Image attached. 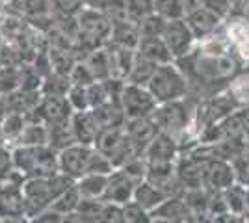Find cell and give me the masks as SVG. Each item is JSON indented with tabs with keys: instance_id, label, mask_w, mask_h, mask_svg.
<instances>
[{
	"instance_id": "cell-1",
	"label": "cell",
	"mask_w": 249,
	"mask_h": 223,
	"mask_svg": "<svg viewBox=\"0 0 249 223\" xmlns=\"http://www.w3.org/2000/svg\"><path fill=\"white\" fill-rule=\"evenodd\" d=\"M76 181L69 177L67 173L58 171L51 177H28L22 182V193L26 203V216L28 222H32L34 216L49 208L63 191L73 188Z\"/></svg>"
},
{
	"instance_id": "cell-2",
	"label": "cell",
	"mask_w": 249,
	"mask_h": 223,
	"mask_svg": "<svg viewBox=\"0 0 249 223\" xmlns=\"http://www.w3.org/2000/svg\"><path fill=\"white\" fill-rule=\"evenodd\" d=\"M180 60H186L190 64L188 71L184 69L188 80L197 78V80H203L207 84L234 78L238 74L240 67L234 54H210L201 51V49H194L188 56L180 58Z\"/></svg>"
},
{
	"instance_id": "cell-3",
	"label": "cell",
	"mask_w": 249,
	"mask_h": 223,
	"mask_svg": "<svg viewBox=\"0 0 249 223\" xmlns=\"http://www.w3.org/2000/svg\"><path fill=\"white\" fill-rule=\"evenodd\" d=\"M15 170L28 177H51L60 171V151L47 145H15L11 147Z\"/></svg>"
},
{
	"instance_id": "cell-4",
	"label": "cell",
	"mask_w": 249,
	"mask_h": 223,
	"mask_svg": "<svg viewBox=\"0 0 249 223\" xmlns=\"http://www.w3.org/2000/svg\"><path fill=\"white\" fill-rule=\"evenodd\" d=\"M147 87L151 89V93L155 95L158 103H169V101L186 99L190 80L184 71L178 67V64L171 62V64H162L156 67Z\"/></svg>"
},
{
	"instance_id": "cell-5",
	"label": "cell",
	"mask_w": 249,
	"mask_h": 223,
	"mask_svg": "<svg viewBox=\"0 0 249 223\" xmlns=\"http://www.w3.org/2000/svg\"><path fill=\"white\" fill-rule=\"evenodd\" d=\"M22 182L24 175L17 170L0 181V223L28 222Z\"/></svg>"
},
{
	"instance_id": "cell-6",
	"label": "cell",
	"mask_w": 249,
	"mask_h": 223,
	"mask_svg": "<svg viewBox=\"0 0 249 223\" xmlns=\"http://www.w3.org/2000/svg\"><path fill=\"white\" fill-rule=\"evenodd\" d=\"M93 147L103 153L104 156H108L110 162L114 164L115 170L123 168L130 158H134L136 154H142L136 145L126 136L124 127H114V128H101L97 139H95Z\"/></svg>"
},
{
	"instance_id": "cell-7",
	"label": "cell",
	"mask_w": 249,
	"mask_h": 223,
	"mask_svg": "<svg viewBox=\"0 0 249 223\" xmlns=\"http://www.w3.org/2000/svg\"><path fill=\"white\" fill-rule=\"evenodd\" d=\"M153 119L160 128V132H167L175 136L177 141L180 136L186 134V130L192 127V112L188 108L186 101H169V103H158L156 110L153 112Z\"/></svg>"
},
{
	"instance_id": "cell-8",
	"label": "cell",
	"mask_w": 249,
	"mask_h": 223,
	"mask_svg": "<svg viewBox=\"0 0 249 223\" xmlns=\"http://www.w3.org/2000/svg\"><path fill=\"white\" fill-rule=\"evenodd\" d=\"M119 103L123 106L126 119L153 116V112L158 106V101L155 99V95L151 93V89L147 86L130 84V82L124 84Z\"/></svg>"
},
{
	"instance_id": "cell-9",
	"label": "cell",
	"mask_w": 249,
	"mask_h": 223,
	"mask_svg": "<svg viewBox=\"0 0 249 223\" xmlns=\"http://www.w3.org/2000/svg\"><path fill=\"white\" fill-rule=\"evenodd\" d=\"M164 41L167 43L171 54L175 56V60H180L192 52L197 45V37L194 35L190 24H188L186 17L184 19H173L167 21L166 32H164Z\"/></svg>"
},
{
	"instance_id": "cell-10",
	"label": "cell",
	"mask_w": 249,
	"mask_h": 223,
	"mask_svg": "<svg viewBox=\"0 0 249 223\" xmlns=\"http://www.w3.org/2000/svg\"><path fill=\"white\" fill-rule=\"evenodd\" d=\"M74 110L69 104L65 95H43L34 114L28 119H37L45 125H56V123H67L71 121Z\"/></svg>"
},
{
	"instance_id": "cell-11",
	"label": "cell",
	"mask_w": 249,
	"mask_h": 223,
	"mask_svg": "<svg viewBox=\"0 0 249 223\" xmlns=\"http://www.w3.org/2000/svg\"><path fill=\"white\" fill-rule=\"evenodd\" d=\"M93 145H82V143H73L69 147L60 151V171L67 173L78 181L89 170V162L93 156Z\"/></svg>"
},
{
	"instance_id": "cell-12",
	"label": "cell",
	"mask_w": 249,
	"mask_h": 223,
	"mask_svg": "<svg viewBox=\"0 0 249 223\" xmlns=\"http://www.w3.org/2000/svg\"><path fill=\"white\" fill-rule=\"evenodd\" d=\"M142 154L145 156L147 164H169V162H177L180 154V147L175 136L167 132H158Z\"/></svg>"
},
{
	"instance_id": "cell-13",
	"label": "cell",
	"mask_w": 249,
	"mask_h": 223,
	"mask_svg": "<svg viewBox=\"0 0 249 223\" xmlns=\"http://www.w3.org/2000/svg\"><path fill=\"white\" fill-rule=\"evenodd\" d=\"M186 21L190 24V28H192V32H194V35L197 37V41H203V39H208L210 35H214L218 32L225 19H221L214 11L207 10L205 6H199L196 10L188 11Z\"/></svg>"
},
{
	"instance_id": "cell-14",
	"label": "cell",
	"mask_w": 249,
	"mask_h": 223,
	"mask_svg": "<svg viewBox=\"0 0 249 223\" xmlns=\"http://www.w3.org/2000/svg\"><path fill=\"white\" fill-rule=\"evenodd\" d=\"M234 182H238L236 171L231 160L225 158H212L208 164L207 179H205V186L210 191H223L231 188Z\"/></svg>"
},
{
	"instance_id": "cell-15",
	"label": "cell",
	"mask_w": 249,
	"mask_h": 223,
	"mask_svg": "<svg viewBox=\"0 0 249 223\" xmlns=\"http://www.w3.org/2000/svg\"><path fill=\"white\" fill-rule=\"evenodd\" d=\"M151 222L166 223H184L196 222V216L188 208V205L180 195H169L160 206H156L151 212Z\"/></svg>"
},
{
	"instance_id": "cell-16",
	"label": "cell",
	"mask_w": 249,
	"mask_h": 223,
	"mask_svg": "<svg viewBox=\"0 0 249 223\" xmlns=\"http://www.w3.org/2000/svg\"><path fill=\"white\" fill-rule=\"evenodd\" d=\"M136 184L138 182L132 181L126 173H123L121 170H114L108 175V184H106L103 201L117 203V205H124V203L132 201Z\"/></svg>"
},
{
	"instance_id": "cell-17",
	"label": "cell",
	"mask_w": 249,
	"mask_h": 223,
	"mask_svg": "<svg viewBox=\"0 0 249 223\" xmlns=\"http://www.w3.org/2000/svg\"><path fill=\"white\" fill-rule=\"evenodd\" d=\"M124 132L130 138V141L136 145L140 153H143L145 147L155 139V136L160 132V128L156 125L153 116L145 117H134V119H126L124 123Z\"/></svg>"
},
{
	"instance_id": "cell-18",
	"label": "cell",
	"mask_w": 249,
	"mask_h": 223,
	"mask_svg": "<svg viewBox=\"0 0 249 223\" xmlns=\"http://www.w3.org/2000/svg\"><path fill=\"white\" fill-rule=\"evenodd\" d=\"M71 128H73L76 143H82V145H93L97 134L101 130L91 108L74 112L73 117H71Z\"/></svg>"
},
{
	"instance_id": "cell-19",
	"label": "cell",
	"mask_w": 249,
	"mask_h": 223,
	"mask_svg": "<svg viewBox=\"0 0 249 223\" xmlns=\"http://www.w3.org/2000/svg\"><path fill=\"white\" fill-rule=\"evenodd\" d=\"M28 123V116L19 110H6V114L0 119V128L2 136L8 147H15L21 139V134Z\"/></svg>"
},
{
	"instance_id": "cell-20",
	"label": "cell",
	"mask_w": 249,
	"mask_h": 223,
	"mask_svg": "<svg viewBox=\"0 0 249 223\" xmlns=\"http://www.w3.org/2000/svg\"><path fill=\"white\" fill-rule=\"evenodd\" d=\"M138 54L158 65L175 62V56L171 54L164 37H142V41L138 45Z\"/></svg>"
},
{
	"instance_id": "cell-21",
	"label": "cell",
	"mask_w": 249,
	"mask_h": 223,
	"mask_svg": "<svg viewBox=\"0 0 249 223\" xmlns=\"http://www.w3.org/2000/svg\"><path fill=\"white\" fill-rule=\"evenodd\" d=\"M140 41H142V34L134 21H121L112 24V34H110L108 43L123 47V49L138 51Z\"/></svg>"
},
{
	"instance_id": "cell-22",
	"label": "cell",
	"mask_w": 249,
	"mask_h": 223,
	"mask_svg": "<svg viewBox=\"0 0 249 223\" xmlns=\"http://www.w3.org/2000/svg\"><path fill=\"white\" fill-rule=\"evenodd\" d=\"M82 60L84 64L88 65V69L91 71V74L95 76V80L112 78V58H110V51H108L106 45L89 51Z\"/></svg>"
},
{
	"instance_id": "cell-23",
	"label": "cell",
	"mask_w": 249,
	"mask_h": 223,
	"mask_svg": "<svg viewBox=\"0 0 249 223\" xmlns=\"http://www.w3.org/2000/svg\"><path fill=\"white\" fill-rule=\"evenodd\" d=\"M227 39L240 58L249 60V19H232L227 26Z\"/></svg>"
},
{
	"instance_id": "cell-24",
	"label": "cell",
	"mask_w": 249,
	"mask_h": 223,
	"mask_svg": "<svg viewBox=\"0 0 249 223\" xmlns=\"http://www.w3.org/2000/svg\"><path fill=\"white\" fill-rule=\"evenodd\" d=\"M91 112L101 128L124 127V123H126V116H124L123 106L119 101H108L101 106L91 108Z\"/></svg>"
},
{
	"instance_id": "cell-25",
	"label": "cell",
	"mask_w": 249,
	"mask_h": 223,
	"mask_svg": "<svg viewBox=\"0 0 249 223\" xmlns=\"http://www.w3.org/2000/svg\"><path fill=\"white\" fill-rule=\"evenodd\" d=\"M167 195L164 190H160L158 186H155L153 182H149L147 179H143L142 182L136 184V190H134V201L140 203L147 212L151 214L155 210L156 206H160L162 203L166 201Z\"/></svg>"
},
{
	"instance_id": "cell-26",
	"label": "cell",
	"mask_w": 249,
	"mask_h": 223,
	"mask_svg": "<svg viewBox=\"0 0 249 223\" xmlns=\"http://www.w3.org/2000/svg\"><path fill=\"white\" fill-rule=\"evenodd\" d=\"M106 47H108L110 58H112V76L126 80L128 74H130L132 65H134L138 51L123 49V47H117V45H112V43H106Z\"/></svg>"
},
{
	"instance_id": "cell-27",
	"label": "cell",
	"mask_w": 249,
	"mask_h": 223,
	"mask_svg": "<svg viewBox=\"0 0 249 223\" xmlns=\"http://www.w3.org/2000/svg\"><path fill=\"white\" fill-rule=\"evenodd\" d=\"M108 184V175L104 173H88L76 181V188L82 197H91V199H103L104 191Z\"/></svg>"
},
{
	"instance_id": "cell-28",
	"label": "cell",
	"mask_w": 249,
	"mask_h": 223,
	"mask_svg": "<svg viewBox=\"0 0 249 223\" xmlns=\"http://www.w3.org/2000/svg\"><path fill=\"white\" fill-rule=\"evenodd\" d=\"M47 143H49V127L43 121L28 119L17 145H47Z\"/></svg>"
},
{
	"instance_id": "cell-29",
	"label": "cell",
	"mask_w": 249,
	"mask_h": 223,
	"mask_svg": "<svg viewBox=\"0 0 249 223\" xmlns=\"http://www.w3.org/2000/svg\"><path fill=\"white\" fill-rule=\"evenodd\" d=\"M156 67H158V64L151 62V60H147V58L140 56V54H136L134 65H132V69H130V74H128L126 82L138 84V86H147L149 82H151V78H153V74H155Z\"/></svg>"
},
{
	"instance_id": "cell-30",
	"label": "cell",
	"mask_w": 249,
	"mask_h": 223,
	"mask_svg": "<svg viewBox=\"0 0 249 223\" xmlns=\"http://www.w3.org/2000/svg\"><path fill=\"white\" fill-rule=\"evenodd\" d=\"M47 127H49V145L54 147L56 151H62V149L76 143L73 128H71V121L56 123V125H47Z\"/></svg>"
},
{
	"instance_id": "cell-31",
	"label": "cell",
	"mask_w": 249,
	"mask_h": 223,
	"mask_svg": "<svg viewBox=\"0 0 249 223\" xmlns=\"http://www.w3.org/2000/svg\"><path fill=\"white\" fill-rule=\"evenodd\" d=\"M80 199H82V195H80V191H78L76 184H74L73 188L63 191L62 195L52 203L51 206L54 210H58L60 214H63V216H65V222H67V218H69L71 214L76 212V208H78V205H80Z\"/></svg>"
},
{
	"instance_id": "cell-32",
	"label": "cell",
	"mask_w": 249,
	"mask_h": 223,
	"mask_svg": "<svg viewBox=\"0 0 249 223\" xmlns=\"http://www.w3.org/2000/svg\"><path fill=\"white\" fill-rule=\"evenodd\" d=\"M167 26V19L162 17L160 13H151L147 15L145 19L138 22V28H140V34L142 37H162L164 32H166Z\"/></svg>"
},
{
	"instance_id": "cell-33",
	"label": "cell",
	"mask_w": 249,
	"mask_h": 223,
	"mask_svg": "<svg viewBox=\"0 0 249 223\" xmlns=\"http://www.w3.org/2000/svg\"><path fill=\"white\" fill-rule=\"evenodd\" d=\"M69 87H71L69 76L58 73H49L43 78L41 93L43 95H67Z\"/></svg>"
},
{
	"instance_id": "cell-34",
	"label": "cell",
	"mask_w": 249,
	"mask_h": 223,
	"mask_svg": "<svg viewBox=\"0 0 249 223\" xmlns=\"http://www.w3.org/2000/svg\"><path fill=\"white\" fill-rule=\"evenodd\" d=\"M223 195L227 199L229 210L236 216L246 214V186H242L240 182H234L231 188L223 190Z\"/></svg>"
},
{
	"instance_id": "cell-35",
	"label": "cell",
	"mask_w": 249,
	"mask_h": 223,
	"mask_svg": "<svg viewBox=\"0 0 249 223\" xmlns=\"http://www.w3.org/2000/svg\"><path fill=\"white\" fill-rule=\"evenodd\" d=\"M155 10L167 21L186 17V8L182 0H155Z\"/></svg>"
},
{
	"instance_id": "cell-36",
	"label": "cell",
	"mask_w": 249,
	"mask_h": 223,
	"mask_svg": "<svg viewBox=\"0 0 249 223\" xmlns=\"http://www.w3.org/2000/svg\"><path fill=\"white\" fill-rule=\"evenodd\" d=\"M124 6H126V13H128V19L134 21L136 24L145 19L147 15L155 13V0H124Z\"/></svg>"
},
{
	"instance_id": "cell-37",
	"label": "cell",
	"mask_w": 249,
	"mask_h": 223,
	"mask_svg": "<svg viewBox=\"0 0 249 223\" xmlns=\"http://www.w3.org/2000/svg\"><path fill=\"white\" fill-rule=\"evenodd\" d=\"M229 91L236 99L240 106H249V74H242V76L236 74L234 78H231Z\"/></svg>"
},
{
	"instance_id": "cell-38",
	"label": "cell",
	"mask_w": 249,
	"mask_h": 223,
	"mask_svg": "<svg viewBox=\"0 0 249 223\" xmlns=\"http://www.w3.org/2000/svg\"><path fill=\"white\" fill-rule=\"evenodd\" d=\"M119 170L126 173L132 181L136 182H142L143 179L147 177V170H149V164H147V160L143 154H136L134 158H130L126 164H124L123 168H119Z\"/></svg>"
},
{
	"instance_id": "cell-39",
	"label": "cell",
	"mask_w": 249,
	"mask_h": 223,
	"mask_svg": "<svg viewBox=\"0 0 249 223\" xmlns=\"http://www.w3.org/2000/svg\"><path fill=\"white\" fill-rule=\"evenodd\" d=\"M88 101H89V108H97L108 101H114V99L110 95L104 80H95L93 84L88 86Z\"/></svg>"
},
{
	"instance_id": "cell-40",
	"label": "cell",
	"mask_w": 249,
	"mask_h": 223,
	"mask_svg": "<svg viewBox=\"0 0 249 223\" xmlns=\"http://www.w3.org/2000/svg\"><path fill=\"white\" fill-rule=\"evenodd\" d=\"M151 222V214L136 203L134 199L123 205V223H147Z\"/></svg>"
},
{
	"instance_id": "cell-41",
	"label": "cell",
	"mask_w": 249,
	"mask_h": 223,
	"mask_svg": "<svg viewBox=\"0 0 249 223\" xmlns=\"http://www.w3.org/2000/svg\"><path fill=\"white\" fill-rule=\"evenodd\" d=\"M67 101L73 106L74 112L78 110H89V101H88V86L71 84L69 91H67Z\"/></svg>"
},
{
	"instance_id": "cell-42",
	"label": "cell",
	"mask_w": 249,
	"mask_h": 223,
	"mask_svg": "<svg viewBox=\"0 0 249 223\" xmlns=\"http://www.w3.org/2000/svg\"><path fill=\"white\" fill-rule=\"evenodd\" d=\"M56 15L62 17H76L86 8V0H51Z\"/></svg>"
},
{
	"instance_id": "cell-43",
	"label": "cell",
	"mask_w": 249,
	"mask_h": 223,
	"mask_svg": "<svg viewBox=\"0 0 249 223\" xmlns=\"http://www.w3.org/2000/svg\"><path fill=\"white\" fill-rule=\"evenodd\" d=\"M99 223H123V205L103 201V208L99 214Z\"/></svg>"
},
{
	"instance_id": "cell-44",
	"label": "cell",
	"mask_w": 249,
	"mask_h": 223,
	"mask_svg": "<svg viewBox=\"0 0 249 223\" xmlns=\"http://www.w3.org/2000/svg\"><path fill=\"white\" fill-rule=\"evenodd\" d=\"M71 84H80V86H89L95 82V76L91 74V71L88 69V65L84 64V60H78L71 69L69 74Z\"/></svg>"
},
{
	"instance_id": "cell-45",
	"label": "cell",
	"mask_w": 249,
	"mask_h": 223,
	"mask_svg": "<svg viewBox=\"0 0 249 223\" xmlns=\"http://www.w3.org/2000/svg\"><path fill=\"white\" fill-rule=\"evenodd\" d=\"M203 6L221 19H229L232 15V0H203Z\"/></svg>"
},
{
	"instance_id": "cell-46",
	"label": "cell",
	"mask_w": 249,
	"mask_h": 223,
	"mask_svg": "<svg viewBox=\"0 0 249 223\" xmlns=\"http://www.w3.org/2000/svg\"><path fill=\"white\" fill-rule=\"evenodd\" d=\"M15 171L13 166V154H11V147L8 145H0V181L6 179Z\"/></svg>"
},
{
	"instance_id": "cell-47",
	"label": "cell",
	"mask_w": 249,
	"mask_h": 223,
	"mask_svg": "<svg viewBox=\"0 0 249 223\" xmlns=\"http://www.w3.org/2000/svg\"><path fill=\"white\" fill-rule=\"evenodd\" d=\"M32 222L34 223H63L65 222V216L60 214L58 210H54L52 206H49V208H45V210L39 212L37 216H34Z\"/></svg>"
},
{
	"instance_id": "cell-48",
	"label": "cell",
	"mask_w": 249,
	"mask_h": 223,
	"mask_svg": "<svg viewBox=\"0 0 249 223\" xmlns=\"http://www.w3.org/2000/svg\"><path fill=\"white\" fill-rule=\"evenodd\" d=\"M184 2V8H186V13L192 10H196L199 6H203V0H182Z\"/></svg>"
},
{
	"instance_id": "cell-49",
	"label": "cell",
	"mask_w": 249,
	"mask_h": 223,
	"mask_svg": "<svg viewBox=\"0 0 249 223\" xmlns=\"http://www.w3.org/2000/svg\"><path fill=\"white\" fill-rule=\"evenodd\" d=\"M246 214H249V186L246 188Z\"/></svg>"
},
{
	"instance_id": "cell-50",
	"label": "cell",
	"mask_w": 249,
	"mask_h": 223,
	"mask_svg": "<svg viewBox=\"0 0 249 223\" xmlns=\"http://www.w3.org/2000/svg\"><path fill=\"white\" fill-rule=\"evenodd\" d=\"M0 145H6V141H4V136H2V128H0Z\"/></svg>"
},
{
	"instance_id": "cell-51",
	"label": "cell",
	"mask_w": 249,
	"mask_h": 223,
	"mask_svg": "<svg viewBox=\"0 0 249 223\" xmlns=\"http://www.w3.org/2000/svg\"><path fill=\"white\" fill-rule=\"evenodd\" d=\"M2 47H4V37H2V34H0V51H2Z\"/></svg>"
},
{
	"instance_id": "cell-52",
	"label": "cell",
	"mask_w": 249,
	"mask_h": 223,
	"mask_svg": "<svg viewBox=\"0 0 249 223\" xmlns=\"http://www.w3.org/2000/svg\"><path fill=\"white\" fill-rule=\"evenodd\" d=\"M246 19H249V4H248V8H246V15H244Z\"/></svg>"
}]
</instances>
